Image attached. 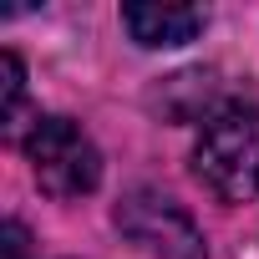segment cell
I'll use <instances>...</instances> for the list:
<instances>
[{
  "mask_svg": "<svg viewBox=\"0 0 259 259\" xmlns=\"http://www.w3.org/2000/svg\"><path fill=\"white\" fill-rule=\"evenodd\" d=\"M117 229L133 239V244L153 249L158 259H203V234H198V224H193L173 198H163V193H153V188H138V193H127V198L117 203Z\"/></svg>",
  "mask_w": 259,
  "mask_h": 259,
  "instance_id": "3",
  "label": "cell"
},
{
  "mask_svg": "<svg viewBox=\"0 0 259 259\" xmlns=\"http://www.w3.org/2000/svg\"><path fill=\"white\" fill-rule=\"evenodd\" d=\"M6 259H26V229L6 224Z\"/></svg>",
  "mask_w": 259,
  "mask_h": 259,
  "instance_id": "6",
  "label": "cell"
},
{
  "mask_svg": "<svg viewBox=\"0 0 259 259\" xmlns=\"http://www.w3.org/2000/svg\"><path fill=\"white\" fill-rule=\"evenodd\" d=\"M193 173L224 203L259 198V107L219 102L193 143Z\"/></svg>",
  "mask_w": 259,
  "mask_h": 259,
  "instance_id": "1",
  "label": "cell"
},
{
  "mask_svg": "<svg viewBox=\"0 0 259 259\" xmlns=\"http://www.w3.org/2000/svg\"><path fill=\"white\" fill-rule=\"evenodd\" d=\"M21 97H26V71H21V56L6 51L0 56V122L16 133V112H21Z\"/></svg>",
  "mask_w": 259,
  "mask_h": 259,
  "instance_id": "5",
  "label": "cell"
},
{
  "mask_svg": "<svg viewBox=\"0 0 259 259\" xmlns=\"http://www.w3.org/2000/svg\"><path fill=\"white\" fill-rule=\"evenodd\" d=\"M122 26L138 46H183L203 31L198 6H122Z\"/></svg>",
  "mask_w": 259,
  "mask_h": 259,
  "instance_id": "4",
  "label": "cell"
},
{
  "mask_svg": "<svg viewBox=\"0 0 259 259\" xmlns=\"http://www.w3.org/2000/svg\"><path fill=\"white\" fill-rule=\"evenodd\" d=\"M26 158L41 193L51 198H87L102 183V158L71 117H36V127L26 133Z\"/></svg>",
  "mask_w": 259,
  "mask_h": 259,
  "instance_id": "2",
  "label": "cell"
}]
</instances>
